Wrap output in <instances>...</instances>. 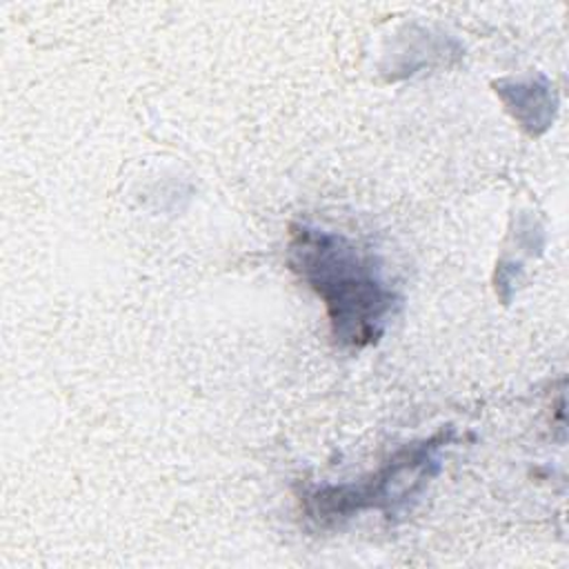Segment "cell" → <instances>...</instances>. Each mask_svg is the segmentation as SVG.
<instances>
[{"instance_id": "1", "label": "cell", "mask_w": 569, "mask_h": 569, "mask_svg": "<svg viewBox=\"0 0 569 569\" xmlns=\"http://www.w3.org/2000/svg\"><path fill=\"white\" fill-rule=\"evenodd\" d=\"M289 264L325 300L338 342L349 347L378 342L396 296L367 253L338 233L298 224L291 227Z\"/></svg>"}, {"instance_id": "2", "label": "cell", "mask_w": 569, "mask_h": 569, "mask_svg": "<svg viewBox=\"0 0 569 569\" xmlns=\"http://www.w3.org/2000/svg\"><path fill=\"white\" fill-rule=\"evenodd\" d=\"M440 442L442 436L422 445L405 447L367 480L318 489L313 496H309V513L316 520H340L353 511L402 500V496L418 489L425 478L431 476L429 469L436 465L433 451L440 447Z\"/></svg>"}]
</instances>
